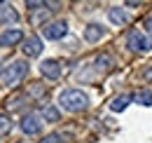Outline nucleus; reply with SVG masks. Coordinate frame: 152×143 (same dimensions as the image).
Masks as SVG:
<instances>
[{
  "label": "nucleus",
  "instance_id": "4468645a",
  "mask_svg": "<svg viewBox=\"0 0 152 143\" xmlns=\"http://www.w3.org/2000/svg\"><path fill=\"white\" fill-rule=\"evenodd\" d=\"M40 115H42L45 122H58V120H61V113H58V108H54V106H45Z\"/></svg>",
  "mask_w": 152,
  "mask_h": 143
},
{
  "label": "nucleus",
  "instance_id": "7ed1b4c3",
  "mask_svg": "<svg viewBox=\"0 0 152 143\" xmlns=\"http://www.w3.org/2000/svg\"><path fill=\"white\" fill-rule=\"evenodd\" d=\"M110 56L108 54H98L96 59H91V61H87V66H91L94 68V77H98V75H103V73H108L110 71ZM77 80H91V73H87V68H82V71L77 73Z\"/></svg>",
  "mask_w": 152,
  "mask_h": 143
},
{
  "label": "nucleus",
  "instance_id": "2eb2a0df",
  "mask_svg": "<svg viewBox=\"0 0 152 143\" xmlns=\"http://www.w3.org/2000/svg\"><path fill=\"white\" fill-rule=\"evenodd\" d=\"M12 127H14V122H12V117H10V115H0V136L10 134V131H12Z\"/></svg>",
  "mask_w": 152,
  "mask_h": 143
},
{
  "label": "nucleus",
  "instance_id": "f3484780",
  "mask_svg": "<svg viewBox=\"0 0 152 143\" xmlns=\"http://www.w3.org/2000/svg\"><path fill=\"white\" fill-rule=\"evenodd\" d=\"M61 139H66V134H49L42 139V143H61Z\"/></svg>",
  "mask_w": 152,
  "mask_h": 143
},
{
  "label": "nucleus",
  "instance_id": "f03ea898",
  "mask_svg": "<svg viewBox=\"0 0 152 143\" xmlns=\"http://www.w3.org/2000/svg\"><path fill=\"white\" fill-rule=\"evenodd\" d=\"M58 106L66 113H82L89 108V96L82 89H63L58 94Z\"/></svg>",
  "mask_w": 152,
  "mask_h": 143
},
{
  "label": "nucleus",
  "instance_id": "20e7f679",
  "mask_svg": "<svg viewBox=\"0 0 152 143\" xmlns=\"http://www.w3.org/2000/svg\"><path fill=\"white\" fill-rule=\"evenodd\" d=\"M126 47L131 52H148L152 49V38H148L143 31H131L126 38Z\"/></svg>",
  "mask_w": 152,
  "mask_h": 143
},
{
  "label": "nucleus",
  "instance_id": "39448f33",
  "mask_svg": "<svg viewBox=\"0 0 152 143\" xmlns=\"http://www.w3.org/2000/svg\"><path fill=\"white\" fill-rule=\"evenodd\" d=\"M66 33H68V24H66L63 19L47 21V24L42 26V38H47V40H61Z\"/></svg>",
  "mask_w": 152,
  "mask_h": 143
},
{
  "label": "nucleus",
  "instance_id": "ddd939ff",
  "mask_svg": "<svg viewBox=\"0 0 152 143\" xmlns=\"http://www.w3.org/2000/svg\"><path fill=\"white\" fill-rule=\"evenodd\" d=\"M131 103V96L129 94H122V96H115L110 101V110L113 113H119V110H126V106Z\"/></svg>",
  "mask_w": 152,
  "mask_h": 143
},
{
  "label": "nucleus",
  "instance_id": "9b49d317",
  "mask_svg": "<svg viewBox=\"0 0 152 143\" xmlns=\"http://www.w3.org/2000/svg\"><path fill=\"white\" fill-rule=\"evenodd\" d=\"M0 21H2V24H17V21H19V12L14 10V5L0 2Z\"/></svg>",
  "mask_w": 152,
  "mask_h": 143
},
{
  "label": "nucleus",
  "instance_id": "f257e3e1",
  "mask_svg": "<svg viewBox=\"0 0 152 143\" xmlns=\"http://www.w3.org/2000/svg\"><path fill=\"white\" fill-rule=\"evenodd\" d=\"M28 75V61L26 59H17L12 63H7L2 71H0V87L5 89H14L23 82V77Z\"/></svg>",
  "mask_w": 152,
  "mask_h": 143
},
{
  "label": "nucleus",
  "instance_id": "a211bd4d",
  "mask_svg": "<svg viewBox=\"0 0 152 143\" xmlns=\"http://www.w3.org/2000/svg\"><path fill=\"white\" fill-rule=\"evenodd\" d=\"M21 101H23V96H14V99H7V103H5V106H7V108H19Z\"/></svg>",
  "mask_w": 152,
  "mask_h": 143
},
{
  "label": "nucleus",
  "instance_id": "f8f14e48",
  "mask_svg": "<svg viewBox=\"0 0 152 143\" xmlns=\"http://www.w3.org/2000/svg\"><path fill=\"white\" fill-rule=\"evenodd\" d=\"M108 19L113 21L115 26H124V24H129V14H126L122 7H110V10H108Z\"/></svg>",
  "mask_w": 152,
  "mask_h": 143
},
{
  "label": "nucleus",
  "instance_id": "423d86ee",
  "mask_svg": "<svg viewBox=\"0 0 152 143\" xmlns=\"http://www.w3.org/2000/svg\"><path fill=\"white\" fill-rule=\"evenodd\" d=\"M21 131L26 134V136H35V134H40L42 131V115H38V113H28L23 120H21Z\"/></svg>",
  "mask_w": 152,
  "mask_h": 143
},
{
  "label": "nucleus",
  "instance_id": "6e6552de",
  "mask_svg": "<svg viewBox=\"0 0 152 143\" xmlns=\"http://www.w3.org/2000/svg\"><path fill=\"white\" fill-rule=\"evenodd\" d=\"M40 73H42V77H47V80H58V77H61V63H58L56 59H45V61L40 63Z\"/></svg>",
  "mask_w": 152,
  "mask_h": 143
},
{
  "label": "nucleus",
  "instance_id": "6ab92c4d",
  "mask_svg": "<svg viewBox=\"0 0 152 143\" xmlns=\"http://www.w3.org/2000/svg\"><path fill=\"white\" fill-rule=\"evenodd\" d=\"M145 28H148V31H152V14L145 19Z\"/></svg>",
  "mask_w": 152,
  "mask_h": 143
},
{
  "label": "nucleus",
  "instance_id": "1a4fd4ad",
  "mask_svg": "<svg viewBox=\"0 0 152 143\" xmlns=\"http://www.w3.org/2000/svg\"><path fill=\"white\" fill-rule=\"evenodd\" d=\"M23 54L28 56V59H33V56H40L42 54V38L38 35H28L26 40H23Z\"/></svg>",
  "mask_w": 152,
  "mask_h": 143
},
{
  "label": "nucleus",
  "instance_id": "9d476101",
  "mask_svg": "<svg viewBox=\"0 0 152 143\" xmlns=\"http://www.w3.org/2000/svg\"><path fill=\"white\" fill-rule=\"evenodd\" d=\"M103 35H105L103 24H87V26H84V33H82L84 42H98Z\"/></svg>",
  "mask_w": 152,
  "mask_h": 143
},
{
  "label": "nucleus",
  "instance_id": "dca6fc26",
  "mask_svg": "<svg viewBox=\"0 0 152 143\" xmlns=\"http://www.w3.org/2000/svg\"><path fill=\"white\" fill-rule=\"evenodd\" d=\"M136 101L143 103V106H152V91H140V94L136 96Z\"/></svg>",
  "mask_w": 152,
  "mask_h": 143
},
{
  "label": "nucleus",
  "instance_id": "0eeeda50",
  "mask_svg": "<svg viewBox=\"0 0 152 143\" xmlns=\"http://www.w3.org/2000/svg\"><path fill=\"white\" fill-rule=\"evenodd\" d=\"M23 31L21 28H5L0 33V47H17L19 42H23Z\"/></svg>",
  "mask_w": 152,
  "mask_h": 143
},
{
  "label": "nucleus",
  "instance_id": "aec40b11",
  "mask_svg": "<svg viewBox=\"0 0 152 143\" xmlns=\"http://www.w3.org/2000/svg\"><path fill=\"white\" fill-rule=\"evenodd\" d=\"M145 77H148V80H152V68H150V71H145Z\"/></svg>",
  "mask_w": 152,
  "mask_h": 143
}]
</instances>
